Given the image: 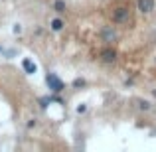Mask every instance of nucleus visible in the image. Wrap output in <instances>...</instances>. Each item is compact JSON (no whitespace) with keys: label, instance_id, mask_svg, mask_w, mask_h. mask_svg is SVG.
<instances>
[{"label":"nucleus","instance_id":"nucleus-1","mask_svg":"<svg viewBox=\"0 0 156 152\" xmlns=\"http://www.w3.org/2000/svg\"><path fill=\"white\" fill-rule=\"evenodd\" d=\"M46 83H48V87H50L53 93H61L63 91V81H61L55 73H48L46 75Z\"/></svg>","mask_w":156,"mask_h":152},{"label":"nucleus","instance_id":"nucleus-6","mask_svg":"<svg viewBox=\"0 0 156 152\" xmlns=\"http://www.w3.org/2000/svg\"><path fill=\"white\" fill-rule=\"evenodd\" d=\"M103 40L105 42H115V40H117V34H115L113 28H105L103 30Z\"/></svg>","mask_w":156,"mask_h":152},{"label":"nucleus","instance_id":"nucleus-8","mask_svg":"<svg viewBox=\"0 0 156 152\" xmlns=\"http://www.w3.org/2000/svg\"><path fill=\"white\" fill-rule=\"evenodd\" d=\"M53 8H55V12H65V2L63 0H55V4H53Z\"/></svg>","mask_w":156,"mask_h":152},{"label":"nucleus","instance_id":"nucleus-2","mask_svg":"<svg viewBox=\"0 0 156 152\" xmlns=\"http://www.w3.org/2000/svg\"><path fill=\"white\" fill-rule=\"evenodd\" d=\"M113 22H117V24H125V22H129V8L119 6L117 10H113Z\"/></svg>","mask_w":156,"mask_h":152},{"label":"nucleus","instance_id":"nucleus-5","mask_svg":"<svg viewBox=\"0 0 156 152\" xmlns=\"http://www.w3.org/2000/svg\"><path fill=\"white\" fill-rule=\"evenodd\" d=\"M22 67H24V71H26V73H30V75H32V73H36V71H38L36 63H34L32 59H28V57H26V59H22Z\"/></svg>","mask_w":156,"mask_h":152},{"label":"nucleus","instance_id":"nucleus-7","mask_svg":"<svg viewBox=\"0 0 156 152\" xmlns=\"http://www.w3.org/2000/svg\"><path fill=\"white\" fill-rule=\"evenodd\" d=\"M61 28H63V22H61L59 18H55V20H51V30H55V32H59Z\"/></svg>","mask_w":156,"mask_h":152},{"label":"nucleus","instance_id":"nucleus-3","mask_svg":"<svg viewBox=\"0 0 156 152\" xmlns=\"http://www.w3.org/2000/svg\"><path fill=\"white\" fill-rule=\"evenodd\" d=\"M138 10L142 14H148L154 10V0H138Z\"/></svg>","mask_w":156,"mask_h":152},{"label":"nucleus","instance_id":"nucleus-10","mask_svg":"<svg viewBox=\"0 0 156 152\" xmlns=\"http://www.w3.org/2000/svg\"><path fill=\"white\" fill-rule=\"evenodd\" d=\"M85 109H87L85 105H79V107H77V113H85Z\"/></svg>","mask_w":156,"mask_h":152},{"label":"nucleus","instance_id":"nucleus-9","mask_svg":"<svg viewBox=\"0 0 156 152\" xmlns=\"http://www.w3.org/2000/svg\"><path fill=\"white\" fill-rule=\"evenodd\" d=\"M73 85H75V87H83L85 81H83V79H75V81H73Z\"/></svg>","mask_w":156,"mask_h":152},{"label":"nucleus","instance_id":"nucleus-4","mask_svg":"<svg viewBox=\"0 0 156 152\" xmlns=\"http://www.w3.org/2000/svg\"><path fill=\"white\" fill-rule=\"evenodd\" d=\"M101 57H103V61H107V63H113V61L117 59V53H115V50L107 48V50L101 51Z\"/></svg>","mask_w":156,"mask_h":152}]
</instances>
